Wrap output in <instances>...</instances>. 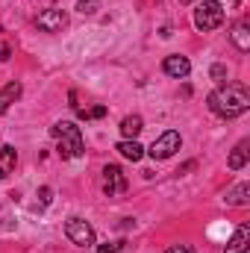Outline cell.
I'll use <instances>...</instances> for the list:
<instances>
[{
	"mask_svg": "<svg viewBox=\"0 0 250 253\" xmlns=\"http://www.w3.org/2000/svg\"><path fill=\"white\" fill-rule=\"evenodd\" d=\"M97 6H100L97 0H77V9H80L83 15H94V12H97Z\"/></svg>",
	"mask_w": 250,
	"mask_h": 253,
	"instance_id": "cell-17",
	"label": "cell"
},
{
	"mask_svg": "<svg viewBox=\"0 0 250 253\" xmlns=\"http://www.w3.org/2000/svg\"><path fill=\"white\" fill-rule=\"evenodd\" d=\"M248 248H250V227L242 224V227L233 233V239H230V245H227L224 253H248Z\"/></svg>",
	"mask_w": 250,
	"mask_h": 253,
	"instance_id": "cell-9",
	"label": "cell"
},
{
	"mask_svg": "<svg viewBox=\"0 0 250 253\" xmlns=\"http://www.w3.org/2000/svg\"><path fill=\"white\" fill-rule=\"evenodd\" d=\"M65 236L77 248H91L94 245V227L88 221H83V218H68L65 221Z\"/></svg>",
	"mask_w": 250,
	"mask_h": 253,
	"instance_id": "cell-4",
	"label": "cell"
},
{
	"mask_svg": "<svg viewBox=\"0 0 250 253\" xmlns=\"http://www.w3.org/2000/svg\"><path fill=\"white\" fill-rule=\"evenodd\" d=\"M39 194H42V203H50V189H47V186L39 191Z\"/></svg>",
	"mask_w": 250,
	"mask_h": 253,
	"instance_id": "cell-23",
	"label": "cell"
},
{
	"mask_svg": "<svg viewBox=\"0 0 250 253\" xmlns=\"http://www.w3.org/2000/svg\"><path fill=\"white\" fill-rule=\"evenodd\" d=\"M15 159H18L15 147H9V144H0V180H6V177H9V171H12Z\"/></svg>",
	"mask_w": 250,
	"mask_h": 253,
	"instance_id": "cell-15",
	"label": "cell"
},
{
	"mask_svg": "<svg viewBox=\"0 0 250 253\" xmlns=\"http://www.w3.org/2000/svg\"><path fill=\"white\" fill-rule=\"evenodd\" d=\"M224 200H227V206H248L250 203V183L233 186V189L224 194Z\"/></svg>",
	"mask_w": 250,
	"mask_h": 253,
	"instance_id": "cell-10",
	"label": "cell"
},
{
	"mask_svg": "<svg viewBox=\"0 0 250 253\" xmlns=\"http://www.w3.org/2000/svg\"><path fill=\"white\" fill-rule=\"evenodd\" d=\"M9 56H12V47H9L6 42H0V62H6Z\"/></svg>",
	"mask_w": 250,
	"mask_h": 253,
	"instance_id": "cell-21",
	"label": "cell"
},
{
	"mask_svg": "<svg viewBox=\"0 0 250 253\" xmlns=\"http://www.w3.org/2000/svg\"><path fill=\"white\" fill-rule=\"evenodd\" d=\"M165 253H191V248H188V245H171Z\"/></svg>",
	"mask_w": 250,
	"mask_h": 253,
	"instance_id": "cell-22",
	"label": "cell"
},
{
	"mask_svg": "<svg viewBox=\"0 0 250 253\" xmlns=\"http://www.w3.org/2000/svg\"><path fill=\"white\" fill-rule=\"evenodd\" d=\"M180 3H194V0H180Z\"/></svg>",
	"mask_w": 250,
	"mask_h": 253,
	"instance_id": "cell-24",
	"label": "cell"
},
{
	"mask_svg": "<svg viewBox=\"0 0 250 253\" xmlns=\"http://www.w3.org/2000/svg\"><path fill=\"white\" fill-rule=\"evenodd\" d=\"M103 191H106L109 197L126 191V177L118 165H106V168H103Z\"/></svg>",
	"mask_w": 250,
	"mask_h": 253,
	"instance_id": "cell-7",
	"label": "cell"
},
{
	"mask_svg": "<svg viewBox=\"0 0 250 253\" xmlns=\"http://www.w3.org/2000/svg\"><path fill=\"white\" fill-rule=\"evenodd\" d=\"M21 91H24V88H21V83H6V85L0 88V115H3V112H6L18 97H21Z\"/></svg>",
	"mask_w": 250,
	"mask_h": 253,
	"instance_id": "cell-13",
	"label": "cell"
},
{
	"mask_svg": "<svg viewBox=\"0 0 250 253\" xmlns=\"http://www.w3.org/2000/svg\"><path fill=\"white\" fill-rule=\"evenodd\" d=\"M230 39H233V44H236L242 53H248L250 50V24L248 21H239V24L233 27V33H230Z\"/></svg>",
	"mask_w": 250,
	"mask_h": 253,
	"instance_id": "cell-11",
	"label": "cell"
},
{
	"mask_svg": "<svg viewBox=\"0 0 250 253\" xmlns=\"http://www.w3.org/2000/svg\"><path fill=\"white\" fill-rule=\"evenodd\" d=\"M209 74H212V80H215V83H227V68H224V65H212V71H209Z\"/></svg>",
	"mask_w": 250,
	"mask_h": 253,
	"instance_id": "cell-19",
	"label": "cell"
},
{
	"mask_svg": "<svg viewBox=\"0 0 250 253\" xmlns=\"http://www.w3.org/2000/svg\"><path fill=\"white\" fill-rule=\"evenodd\" d=\"M180 144H183L180 132H177V129H165V132L150 144V150H147V153H150L153 159H171V156L180 150Z\"/></svg>",
	"mask_w": 250,
	"mask_h": 253,
	"instance_id": "cell-5",
	"label": "cell"
},
{
	"mask_svg": "<svg viewBox=\"0 0 250 253\" xmlns=\"http://www.w3.org/2000/svg\"><path fill=\"white\" fill-rule=\"evenodd\" d=\"M103 115H106V106H94V109L85 112V121H88V118H103Z\"/></svg>",
	"mask_w": 250,
	"mask_h": 253,
	"instance_id": "cell-20",
	"label": "cell"
},
{
	"mask_svg": "<svg viewBox=\"0 0 250 253\" xmlns=\"http://www.w3.org/2000/svg\"><path fill=\"white\" fill-rule=\"evenodd\" d=\"M97 253H124V242H106V245H97Z\"/></svg>",
	"mask_w": 250,
	"mask_h": 253,
	"instance_id": "cell-18",
	"label": "cell"
},
{
	"mask_svg": "<svg viewBox=\"0 0 250 253\" xmlns=\"http://www.w3.org/2000/svg\"><path fill=\"white\" fill-rule=\"evenodd\" d=\"M162 71H165L168 77H174V80H186L188 71H191V62H188L186 56L174 53V56H165V62H162Z\"/></svg>",
	"mask_w": 250,
	"mask_h": 253,
	"instance_id": "cell-8",
	"label": "cell"
},
{
	"mask_svg": "<svg viewBox=\"0 0 250 253\" xmlns=\"http://www.w3.org/2000/svg\"><path fill=\"white\" fill-rule=\"evenodd\" d=\"M248 147H250V141L245 138V141H239V144H236V150L230 153V159H227V165H230L233 171H242V168L248 165V153H250Z\"/></svg>",
	"mask_w": 250,
	"mask_h": 253,
	"instance_id": "cell-14",
	"label": "cell"
},
{
	"mask_svg": "<svg viewBox=\"0 0 250 253\" xmlns=\"http://www.w3.org/2000/svg\"><path fill=\"white\" fill-rule=\"evenodd\" d=\"M50 135L59 141V156L62 159H80L83 156V132L71 121H59L50 126Z\"/></svg>",
	"mask_w": 250,
	"mask_h": 253,
	"instance_id": "cell-2",
	"label": "cell"
},
{
	"mask_svg": "<svg viewBox=\"0 0 250 253\" xmlns=\"http://www.w3.org/2000/svg\"><path fill=\"white\" fill-rule=\"evenodd\" d=\"M221 24H224V6L218 0H200L194 9V27L200 33H209V30H218Z\"/></svg>",
	"mask_w": 250,
	"mask_h": 253,
	"instance_id": "cell-3",
	"label": "cell"
},
{
	"mask_svg": "<svg viewBox=\"0 0 250 253\" xmlns=\"http://www.w3.org/2000/svg\"><path fill=\"white\" fill-rule=\"evenodd\" d=\"M141 129H144V126H141V118H138V115H126L124 121H121V132H124V138H135Z\"/></svg>",
	"mask_w": 250,
	"mask_h": 253,
	"instance_id": "cell-16",
	"label": "cell"
},
{
	"mask_svg": "<svg viewBox=\"0 0 250 253\" xmlns=\"http://www.w3.org/2000/svg\"><path fill=\"white\" fill-rule=\"evenodd\" d=\"M36 27L44 30V33H62L68 27V15L62 9H44L39 18H36Z\"/></svg>",
	"mask_w": 250,
	"mask_h": 253,
	"instance_id": "cell-6",
	"label": "cell"
},
{
	"mask_svg": "<svg viewBox=\"0 0 250 253\" xmlns=\"http://www.w3.org/2000/svg\"><path fill=\"white\" fill-rule=\"evenodd\" d=\"M209 109L221 118H239L250 109V91L242 83H230V85H221L215 88L209 97Z\"/></svg>",
	"mask_w": 250,
	"mask_h": 253,
	"instance_id": "cell-1",
	"label": "cell"
},
{
	"mask_svg": "<svg viewBox=\"0 0 250 253\" xmlns=\"http://www.w3.org/2000/svg\"><path fill=\"white\" fill-rule=\"evenodd\" d=\"M124 159H129V162H141V156H144V147L135 141V138H124V141H118V147H115Z\"/></svg>",
	"mask_w": 250,
	"mask_h": 253,
	"instance_id": "cell-12",
	"label": "cell"
}]
</instances>
